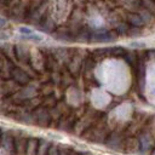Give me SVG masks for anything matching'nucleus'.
<instances>
[{
  "mask_svg": "<svg viewBox=\"0 0 155 155\" xmlns=\"http://www.w3.org/2000/svg\"><path fill=\"white\" fill-rule=\"evenodd\" d=\"M116 35L117 34L113 31H99V33L92 34L91 41L92 42H110L116 39Z\"/></svg>",
  "mask_w": 155,
  "mask_h": 155,
  "instance_id": "obj_1",
  "label": "nucleus"
},
{
  "mask_svg": "<svg viewBox=\"0 0 155 155\" xmlns=\"http://www.w3.org/2000/svg\"><path fill=\"white\" fill-rule=\"evenodd\" d=\"M11 78L19 85H25L29 81V75L17 67H13V69L11 70Z\"/></svg>",
  "mask_w": 155,
  "mask_h": 155,
  "instance_id": "obj_2",
  "label": "nucleus"
},
{
  "mask_svg": "<svg viewBox=\"0 0 155 155\" xmlns=\"http://www.w3.org/2000/svg\"><path fill=\"white\" fill-rule=\"evenodd\" d=\"M136 73H137V81L139 85V90L142 91L144 88V78H145V67H144V61L143 58H138V64L136 68Z\"/></svg>",
  "mask_w": 155,
  "mask_h": 155,
  "instance_id": "obj_3",
  "label": "nucleus"
},
{
  "mask_svg": "<svg viewBox=\"0 0 155 155\" xmlns=\"http://www.w3.org/2000/svg\"><path fill=\"white\" fill-rule=\"evenodd\" d=\"M34 121L36 124H39L40 126L42 127H46L50 122V116H48V113H46L42 108L41 109H38L35 113H34Z\"/></svg>",
  "mask_w": 155,
  "mask_h": 155,
  "instance_id": "obj_4",
  "label": "nucleus"
},
{
  "mask_svg": "<svg viewBox=\"0 0 155 155\" xmlns=\"http://www.w3.org/2000/svg\"><path fill=\"white\" fill-rule=\"evenodd\" d=\"M127 22L136 28H140L142 25L145 24L144 19L142 18V16L139 13H128L127 15Z\"/></svg>",
  "mask_w": 155,
  "mask_h": 155,
  "instance_id": "obj_5",
  "label": "nucleus"
},
{
  "mask_svg": "<svg viewBox=\"0 0 155 155\" xmlns=\"http://www.w3.org/2000/svg\"><path fill=\"white\" fill-rule=\"evenodd\" d=\"M105 144H107L109 148L116 149V148H119V147L121 145V137H120L117 133L113 132V133L108 137V139L105 140Z\"/></svg>",
  "mask_w": 155,
  "mask_h": 155,
  "instance_id": "obj_6",
  "label": "nucleus"
},
{
  "mask_svg": "<svg viewBox=\"0 0 155 155\" xmlns=\"http://www.w3.org/2000/svg\"><path fill=\"white\" fill-rule=\"evenodd\" d=\"M15 54L21 62H27L29 59V53L24 46H21V45L15 46Z\"/></svg>",
  "mask_w": 155,
  "mask_h": 155,
  "instance_id": "obj_7",
  "label": "nucleus"
},
{
  "mask_svg": "<svg viewBox=\"0 0 155 155\" xmlns=\"http://www.w3.org/2000/svg\"><path fill=\"white\" fill-rule=\"evenodd\" d=\"M27 145H28V140L25 138H23V137L15 138V149L18 154L27 153Z\"/></svg>",
  "mask_w": 155,
  "mask_h": 155,
  "instance_id": "obj_8",
  "label": "nucleus"
},
{
  "mask_svg": "<svg viewBox=\"0 0 155 155\" xmlns=\"http://www.w3.org/2000/svg\"><path fill=\"white\" fill-rule=\"evenodd\" d=\"M2 147L5 150H7L8 153H13L15 149V138H12L11 136H2Z\"/></svg>",
  "mask_w": 155,
  "mask_h": 155,
  "instance_id": "obj_9",
  "label": "nucleus"
},
{
  "mask_svg": "<svg viewBox=\"0 0 155 155\" xmlns=\"http://www.w3.org/2000/svg\"><path fill=\"white\" fill-rule=\"evenodd\" d=\"M53 36L57 40H62V41H73L74 40V36L68 30H59V31L54 33Z\"/></svg>",
  "mask_w": 155,
  "mask_h": 155,
  "instance_id": "obj_10",
  "label": "nucleus"
},
{
  "mask_svg": "<svg viewBox=\"0 0 155 155\" xmlns=\"http://www.w3.org/2000/svg\"><path fill=\"white\" fill-rule=\"evenodd\" d=\"M38 145L39 142L36 139H29L28 145H27V154L28 155H38Z\"/></svg>",
  "mask_w": 155,
  "mask_h": 155,
  "instance_id": "obj_11",
  "label": "nucleus"
},
{
  "mask_svg": "<svg viewBox=\"0 0 155 155\" xmlns=\"http://www.w3.org/2000/svg\"><path fill=\"white\" fill-rule=\"evenodd\" d=\"M38 25H40V28L45 31H52L54 29V23L51 18H44Z\"/></svg>",
  "mask_w": 155,
  "mask_h": 155,
  "instance_id": "obj_12",
  "label": "nucleus"
},
{
  "mask_svg": "<svg viewBox=\"0 0 155 155\" xmlns=\"http://www.w3.org/2000/svg\"><path fill=\"white\" fill-rule=\"evenodd\" d=\"M136 57H137V53H136L134 51H127L126 54L124 56L125 61H126L131 67H133V68H137V64H138V62L136 63V61H137Z\"/></svg>",
  "mask_w": 155,
  "mask_h": 155,
  "instance_id": "obj_13",
  "label": "nucleus"
},
{
  "mask_svg": "<svg viewBox=\"0 0 155 155\" xmlns=\"http://www.w3.org/2000/svg\"><path fill=\"white\" fill-rule=\"evenodd\" d=\"M109 51H110V56L113 57H124L126 54V50L121 46H114V47H109Z\"/></svg>",
  "mask_w": 155,
  "mask_h": 155,
  "instance_id": "obj_14",
  "label": "nucleus"
},
{
  "mask_svg": "<svg viewBox=\"0 0 155 155\" xmlns=\"http://www.w3.org/2000/svg\"><path fill=\"white\" fill-rule=\"evenodd\" d=\"M50 144L45 140V139H40L39 140V145H38V155H47L48 153V147Z\"/></svg>",
  "mask_w": 155,
  "mask_h": 155,
  "instance_id": "obj_15",
  "label": "nucleus"
},
{
  "mask_svg": "<svg viewBox=\"0 0 155 155\" xmlns=\"http://www.w3.org/2000/svg\"><path fill=\"white\" fill-rule=\"evenodd\" d=\"M92 54L94 58H102L105 56H110V51H109V47H99V48H96L92 52Z\"/></svg>",
  "mask_w": 155,
  "mask_h": 155,
  "instance_id": "obj_16",
  "label": "nucleus"
},
{
  "mask_svg": "<svg viewBox=\"0 0 155 155\" xmlns=\"http://www.w3.org/2000/svg\"><path fill=\"white\" fill-rule=\"evenodd\" d=\"M91 36H92V34L88 30H84L76 35L75 40H78L79 42H88V41H91Z\"/></svg>",
  "mask_w": 155,
  "mask_h": 155,
  "instance_id": "obj_17",
  "label": "nucleus"
},
{
  "mask_svg": "<svg viewBox=\"0 0 155 155\" xmlns=\"http://www.w3.org/2000/svg\"><path fill=\"white\" fill-rule=\"evenodd\" d=\"M130 28H131V27H128V24H126V23H119V24L115 27V33H116V34H120V35H125V34L128 35Z\"/></svg>",
  "mask_w": 155,
  "mask_h": 155,
  "instance_id": "obj_18",
  "label": "nucleus"
},
{
  "mask_svg": "<svg viewBox=\"0 0 155 155\" xmlns=\"http://www.w3.org/2000/svg\"><path fill=\"white\" fill-rule=\"evenodd\" d=\"M140 5L144 6L145 10H147L149 13L155 15V2H154V1H148V0H145V1H142Z\"/></svg>",
  "mask_w": 155,
  "mask_h": 155,
  "instance_id": "obj_19",
  "label": "nucleus"
},
{
  "mask_svg": "<svg viewBox=\"0 0 155 155\" xmlns=\"http://www.w3.org/2000/svg\"><path fill=\"white\" fill-rule=\"evenodd\" d=\"M139 15L142 16V18L144 19V22H145V23H148V22H150V21H151L153 15H151V13H149L147 10H144V11H143L142 13H139Z\"/></svg>",
  "mask_w": 155,
  "mask_h": 155,
  "instance_id": "obj_20",
  "label": "nucleus"
},
{
  "mask_svg": "<svg viewBox=\"0 0 155 155\" xmlns=\"http://www.w3.org/2000/svg\"><path fill=\"white\" fill-rule=\"evenodd\" d=\"M130 46L131 47H134V48H145L147 47V45L144 42H139V41H132L130 44Z\"/></svg>",
  "mask_w": 155,
  "mask_h": 155,
  "instance_id": "obj_21",
  "label": "nucleus"
},
{
  "mask_svg": "<svg viewBox=\"0 0 155 155\" xmlns=\"http://www.w3.org/2000/svg\"><path fill=\"white\" fill-rule=\"evenodd\" d=\"M47 155H59V149L56 145H51L50 149H48Z\"/></svg>",
  "mask_w": 155,
  "mask_h": 155,
  "instance_id": "obj_22",
  "label": "nucleus"
},
{
  "mask_svg": "<svg viewBox=\"0 0 155 155\" xmlns=\"http://www.w3.org/2000/svg\"><path fill=\"white\" fill-rule=\"evenodd\" d=\"M19 33H22V34H24V35H27V36L33 35V30L29 29V28H27V27H21V28H19Z\"/></svg>",
  "mask_w": 155,
  "mask_h": 155,
  "instance_id": "obj_23",
  "label": "nucleus"
},
{
  "mask_svg": "<svg viewBox=\"0 0 155 155\" xmlns=\"http://www.w3.org/2000/svg\"><path fill=\"white\" fill-rule=\"evenodd\" d=\"M139 34H140V30H139V28H136V27H132V28H130L128 35H139Z\"/></svg>",
  "mask_w": 155,
  "mask_h": 155,
  "instance_id": "obj_24",
  "label": "nucleus"
},
{
  "mask_svg": "<svg viewBox=\"0 0 155 155\" xmlns=\"http://www.w3.org/2000/svg\"><path fill=\"white\" fill-rule=\"evenodd\" d=\"M73 155H92V154L86 153V151H78V153H74Z\"/></svg>",
  "mask_w": 155,
  "mask_h": 155,
  "instance_id": "obj_25",
  "label": "nucleus"
},
{
  "mask_svg": "<svg viewBox=\"0 0 155 155\" xmlns=\"http://www.w3.org/2000/svg\"><path fill=\"white\" fill-rule=\"evenodd\" d=\"M59 155H70V154L67 153V150H64V149H59Z\"/></svg>",
  "mask_w": 155,
  "mask_h": 155,
  "instance_id": "obj_26",
  "label": "nucleus"
},
{
  "mask_svg": "<svg viewBox=\"0 0 155 155\" xmlns=\"http://www.w3.org/2000/svg\"><path fill=\"white\" fill-rule=\"evenodd\" d=\"M153 155H155V151H154V154H153Z\"/></svg>",
  "mask_w": 155,
  "mask_h": 155,
  "instance_id": "obj_27",
  "label": "nucleus"
}]
</instances>
